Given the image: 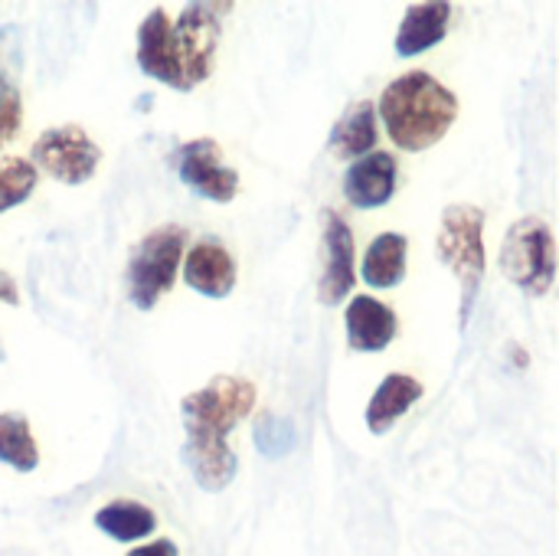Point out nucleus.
<instances>
[{"label": "nucleus", "instance_id": "nucleus-1", "mask_svg": "<svg viewBox=\"0 0 559 556\" xmlns=\"http://www.w3.org/2000/svg\"><path fill=\"white\" fill-rule=\"evenodd\" d=\"M255 383L242 377H213L206 387L183 397V462L203 492L216 495L233 485L239 462L229 449V433L255 410Z\"/></svg>", "mask_w": 559, "mask_h": 556}, {"label": "nucleus", "instance_id": "nucleus-2", "mask_svg": "<svg viewBox=\"0 0 559 556\" xmlns=\"http://www.w3.org/2000/svg\"><path fill=\"white\" fill-rule=\"evenodd\" d=\"M459 118V95L436 75L416 69L393 79L380 95V121L390 141L409 154L439 144Z\"/></svg>", "mask_w": 559, "mask_h": 556}, {"label": "nucleus", "instance_id": "nucleus-3", "mask_svg": "<svg viewBox=\"0 0 559 556\" xmlns=\"http://www.w3.org/2000/svg\"><path fill=\"white\" fill-rule=\"evenodd\" d=\"M436 249H439V259L452 269V275L459 282L462 324H465L472 315V305L481 292V279H485V213L472 203L445 206Z\"/></svg>", "mask_w": 559, "mask_h": 556}, {"label": "nucleus", "instance_id": "nucleus-4", "mask_svg": "<svg viewBox=\"0 0 559 556\" xmlns=\"http://www.w3.org/2000/svg\"><path fill=\"white\" fill-rule=\"evenodd\" d=\"M183 252H187V229L174 226V223L147 233L131 249L124 285H128V298L134 301V308L151 311L160 301V295H167L174 288Z\"/></svg>", "mask_w": 559, "mask_h": 556}, {"label": "nucleus", "instance_id": "nucleus-5", "mask_svg": "<svg viewBox=\"0 0 559 556\" xmlns=\"http://www.w3.org/2000/svg\"><path fill=\"white\" fill-rule=\"evenodd\" d=\"M498 265L524 295H547L557 279V242L550 226L540 216L518 220L501 242Z\"/></svg>", "mask_w": 559, "mask_h": 556}, {"label": "nucleus", "instance_id": "nucleus-6", "mask_svg": "<svg viewBox=\"0 0 559 556\" xmlns=\"http://www.w3.org/2000/svg\"><path fill=\"white\" fill-rule=\"evenodd\" d=\"M229 10V3H187L177 23H170V46L177 59V72L183 82V92L197 88L213 72V56L219 46V13Z\"/></svg>", "mask_w": 559, "mask_h": 556}, {"label": "nucleus", "instance_id": "nucleus-7", "mask_svg": "<svg viewBox=\"0 0 559 556\" xmlns=\"http://www.w3.org/2000/svg\"><path fill=\"white\" fill-rule=\"evenodd\" d=\"M29 164L49 174L52 180L75 187L95 177L102 164V147L79 125H59V128H46L36 138Z\"/></svg>", "mask_w": 559, "mask_h": 556}, {"label": "nucleus", "instance_id": "nucleus-8", "mask_svg": "<svg viewBox=\"0 0 559 556\" xmlns=\"http://www.w3.org/2000/svg\"><path fill=\"white\" fill-rule=\"evenodd\" d=\"M177 174L193 193L213 203H229L239 193V174L229 164H223L219 144L213 138H197L180 144Z\"/></svg>", "mask_w": 559, "mask_h": 556}, {"label": "nucleus", "instance_id": "nucleus-9", "mask_svg": "<svg viewBox=\"0 0 559 556\" xmlns=\"http://www.w3.org/2000/svg\"><path fill=\"white\" fill-rule=\"evenodd\" d=\"M324 252H328V262H324V272H321V282H318V298H321V305L334 308L350 295V288L357 282L354 233H350V226L344 223V216L337 210L324 213Z\"/></svg>", "mask_w": 559, "mask_h": 556}, {"label": "nucleus", "instance_id": "nucleus-10", "mask_svg": "<svg viewBox=\"0 0 559 556\" xmlns=\"http://www.w3.org/2000/svg\"><path fill=\"white\" fill-rule=\"evenodd\" d=\"M344 328H347V344L350 351H360V354H377V351H386L396 338V311L373 298V295H354L347 311H344Z\"/></svg>", "mask_w": 559, "mask_h": 556}, {"label": "nucleus", "instance_id": "nucleus-11", "mask_svg": "<svg viewBox=\"0 0 559 556\" xmlns=\"http://www.w3.org/2000/svg\"><path fill=\"white\" fill-rule=\"evenodd\" d=\"M396 157L390 151H370L367 157L354 161L344 174V197L357 210L386 206L396 193Z\"/></svg>", "mask_w": 559, "mask_h": 556}, {"label": "nucleus", "instance_id": "nucleus-12", "mask_svg": "<svg viewBox=\"0 0 559 556\" xmlns=\"http://www.w3.org/2000/svg\"><path fill=\"white\" fill-rule=\"evenodd\" d=\"M183 282L203 298H226L236 288V259L223 242L200 239L183 252Z\"/></svg>", "mask_w": 559, "mask_h": 556}, {"label": "nucleus", "instance_id": "nucleus-13", "mask_svg": "<svg viewBox=\"0 0 559 556\" xmlns=\"http://www.w3.org/2000/svg\"><path fill=\"white\" fill-rule=\"evenodd\" d=\"M449 23H452V3H445V0L413 3L403 13V23L396 29V56L413 59V56L439 46L449 33Z\"/></svg>", "mask_w": 559, "mask_h": 556}, {"label": "nucleus", "instance_id": "nucleus-14", "mask_svg": "<svg viewBox=\"0 0 559 556\" xmlns=\"http://www.w3.org/2000/svg\"><path fill=\"white\" fill-rule=\"evenodd\" d=\"M138 66L151 79L183 92V82H180V72H177V59H174V46H170V20H167V13L160 7L151 10L144 16V23L138 26Z\"/></svg>", "mask_w": 559, "mask_h": 556}, {"label": "nucleus", "instance_id": "nucleus-15", "mask_svg": "<svg viewBox=\"0 0 559 556\" xmlns=\"http://www.w3.org/2000/svg\"><path fill=\"white\" fill-rule=\"evenodd\" d=\"M423 383L409 374H386L383 383L373 390L370 403H367V413H364V423L373 436H386L396 419H403L419 400H423Z\"/></svg>", "mask_w": 559, "mask_h": 556}, {"label": "nucleus", "instance_id": "nucleus-16", "mask_svg": "<svg viewBox=\"0 0 559 556\" xmlns=\"http://www.w3.org/2000/svg\"><path fill=\"white\" fill-rule=\"evenodd\" d=\"M380 144V128H377V102L370 98H360L354 102L334 125L331 131V154L341 157V161H350V157H367L370 151H377Z\"/></svg>", "mask_w": 559, "mask_h": 556}, {"label": "nucleus", "instance_id": "nucleus-17", "mask_svg": "<svg viewBox=\"0 0 559 556\" xmlns=\"http://www.w3.org/2000/svg\"><path fill=\"white\" fill-rule=\"evenodd\" d=\"M406 259H409V239L403 233H380L370 239L364 262H360V279L370 288H393L406 279Z\"/></svg>", "mask_w": 559, "mask_h": 556}, {"label": "nucleus", "instance_id": "nucleus-18", "mask_svg": "<svg viewBox=\"0 0 559 556\" xmlns=\"http://www.w3.org/2000/svg\"><path fill=\"white\" fill-rule=\"evenodd\" d=\"M95 528L115 544H138L157 531V514L141 501H108L95 511Z\"/></svg>", "mask_w": 559, "mask_h": 556}, {"label": "nucleus", "instance_id": "nucleus-19", "mask_svg": "<svg viewBox=\"0 0 559 556\" xmlns=\"http://www.w3.org/2000/svg\"><path fill=\"white\" fill-rule=\"evenodd\" d=\"M0 465H10L13 472H36L39 465L36 439L20 413H0Z\"/></svg>", "mask_w": 559, "mask_h": 556}, {"label": "nucleus", "instance_id": "nucleus-20", "mask_svg": "<svg viewBox=\"0 0 559 556\" xmlns=\"http://www.w3.org/2000/svg\"><path fill=\"white\" fill-rule=\"evenodd\" d=\"M252 442L265 459H285L298 446V429L288 416L278 413H262L252 426Z\"/></svg>", "mask_w": 559, "mask_h": 556}, {"label": "nucleus", "instance_id": "nucleus-21", "mask_svg": "<svg viewBox=\"0 0 559 556\" xmlns=\"http://www.w3.org/2000/svg\"><path fill=\"white\" fill-rule=\"evenodd\" d=\"M36 167L26 157H0V213L20 206L29 200V193L36 190Z\"/></svg>", "mask_w": 559, "mask_h": 556}, {"label": "nucleus", "instance_id": "nucleus-22", "mask_svg": "<svg viewBox=\"0 0 559 556\" xmlns=\"http://www.w3.org/2000/svg\"><path fill=\"white\" fill-rule=\"evenodd\" d=\"M23 128V98L13 82L0 79V147L10 144Z\"/></svg>", "mask_w": 559, "mask_h": 556}, {"label": "nucleus", "instance_id": "nucleus-23", "mask_svg": "<svg viewBox=\"0 0 559 556\" xmlns=\"http://www.w3.org/2000/svg\"><path fill=\"white\" fill-rule=\"evenodd\" d=\"M23 29L20 26H0V79L13 82L10 72L16 75L20 66H23Z\"/></svg>", "mask_w": 559, "mask_h": 556}, {"label": "nucleus", "instance_id": "nucleus-24", "mask_svg": "<svg viewBox=\"0 0 559 556\" xmlns=\"http://www.w3.org/2000/svg\"><path fill=\"white\" fill-rule=\"evenodd\" d=\"M124 556H180V551H177V544H174V541L160 537V541H151V544H141V547L128 551Z\"/></svg>", "mask_w": 559, "mask_h": 556}, {"label": "nucleus", "instance_id": "nucleus-25", "mask_svg": "<svg viewBox=\"0 0 559 556\" xmlns=\"http://www.w3.org/2000/svg\"><path fill=\"white\" fill-rule=\"evenodd\" d=\"M0 301H3V305H10V308H16V305H20V288H16V282H13L7 272H0Z\"/></svg>", "mask_w": 559, "mask_h": 556}, {"label": "nucleus", "instance_id": "nucleus-26", "mask_svg": "<svg viewBox=\"0 0 559 556\" xmlns=\"http://www.w3.org/2000/svg\"><path fill=\"white\" fill-rule=\"evenodd\" d=\"M3 360H7V354H3V344H0V364H3Z\"/></svg>", "mask_w": 559, "mask_h": 556}]
</instances>
